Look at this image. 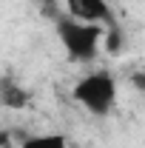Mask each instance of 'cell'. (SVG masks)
Segmentation results:
<instances>
[{
  "instance_id": "1",
  "label": "cell",
  "mask_w": 145,
  "mask_h": 148,
  "mask_svg": "<svg viewBox=\"0 0 145 148\" xmlns=\"http://www.w3.org/2000/svg\"><path fill=\"white\" fill-rule=\"evenodd\" d=\"M54 32H57V40H60L63 51L71 57L74 63H91L100 54V49L105 43V34H108L105 26L74 20L66 12L54 20Z\"/></svg>"
},
{
  "instance_id": "5",
  "label": "cell",
  "mask_w": 145,
  "mask_h": 148,
  "mask_svg": "<svg viewBox=\"0 0 145 148\" xmlns=\"http://www.w3.org/2000/svg\"><path fill=\"white\" fill-rule=\"evenodd\" d=\"M26 103H29V91H26L23 86L17 88V86L6 77V80H3V106H9V108H23Z\"/></svg>"
},
{
  "instance_id": "2",
  "label": "cell",
  "mask_w": 145,
  "mask_h": 148,
  "mask_svg": "<svg viewBox=\"0 0 145 148\" xmlns=\"http://www.w3.org/2000/svg\"><path fill=\"white\" fill-rule=\"evenodd\" d=\"M71 100L91 117H108L117 106V80L105 69L83 74L71 86Z\"/></svg>"
},
{
  "instance_id": "4",
  "label": "cell",
  "mask_w": 145,
  "mask_h": 148,
  "mask_svg": "<svg viewBox=\"0 0 145 148\" xmlns=\"http://www.w3.org/2000/svg\"><path fill=\"white\" fill-rule=\"evenodd\" d=\"M20 148H68V140H66V134H60V131H43V134H29V137H23Z\"/></svg>"
},
{
  "instance_id": "3",
  "label": "cell",
  "mask_w": 145,
  "mask_h": 148,
  "mask_svg": "<svg viewBox=\"0 0 145 148\" xmlns=\"http://www.w3.org/2000/svg\"><path fill=\"white\" fill-rule=\"evenodd\" d=\"M63 12L83 23H97L105 29L117 26V17H114V9L108 6V0H63Z\"/></svg>"
}]
</instances>
